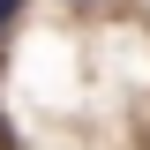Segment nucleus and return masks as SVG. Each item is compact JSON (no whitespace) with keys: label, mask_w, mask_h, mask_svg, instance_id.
<instances>
[{"label":"nucleus","mask_w":150,"mask_h":150,"mask_svg":"<svg viewBox=\"0 0 150 150\" xmlns=\"http://www.w3.org/2000/svg\"><path fill=\"white\" fill-rule=\"evenodd\" d=\"M15 8H23V0H0V30H8V15H15Z\"/></svg>","instance_id":"f257e3e1"}]
</instances>
